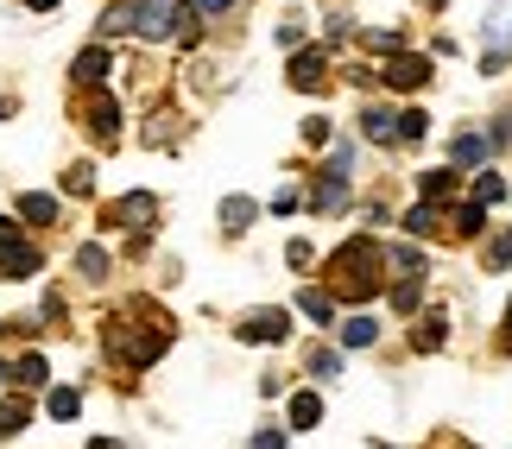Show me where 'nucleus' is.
Here are the masks:
<instances>
[{
  "instance_id": "obj_1",
  "label": "nucleus",
  "mask_w": 512,
  "mask_h": 449,
  "mask_svg": "<svg viewBox=\"0 0 512 449\" xmlns=\"http://www.w3.org/2000/svg\"><path fill=\"white\" fill-rule=\"evenodd\" d=\"M373 266H386V253H380V241H367V234H354L342 253H329V272H342L336 279L342 298H373V291H380Z\"/></svg>"
},
{
  "instance_id": "obj_2",
  "label": "nucleus",
  "mask_w": 512,
  "mask_h": 449,
  "mask_svg": "<svg viewBox=\"0 0 512 449\" xmlns=\"http://www.w3.org/2000/svg\"><path fill=\"white\" fill-rule=\"evenodd\" d=\"M152 222H159V197H152V190H133V197L108 203V228H133V234H146Z\"/></svg>"
},
{
  "instance_id": "obj_3",
  "label": "nucleus",
  "mask_w": 512,
  "mask_h": 449,
  "mask_svg": "<svg viewBox=\"0 0 512 449\" xmlns=\"http://www.w3.org/2000/svg\"><path fill=\"white\" fill-rule=\"evenodd\" d=\"M177 26H184V7H171V0H140V38H171Z\"/></svg>"
},
{
  "instance_id": "obj_4",
  "label": "nucleus",
  "mask_w": 512,
  "mask_h": 449,
  "mask_svg": "<svg viewBox=\"0 0 512 449\" xmlns=\"http://www.w3.org/2000/svg\"><path fill=\"white\" fill-rule=\"evenodd\" d=\"M234 336H241V342H285L291 336V317H285V310H253Z\"/></svg>"
},
{
  "instance_id": "obj_5",
  "label": "nucleus",
  "mask_w": 512,
  "mask_h": 449,
  "mask_svg": "<svg viewBox=\"0 0 512 449\" xmlns=\"http://www.w3.org/2000/svg\"><path fill=\"white\" fill-rule=\"evenodd\" d=\"M38 266H45V253H38L32 241H13V247H0V279H7V285H13V279H32Z\"/></svg>"
},
{
  "instance_id": "obj_6",
  "label": "nucleus",
  "mask_w": 512,
  "mask_h": 449,
  "mask_svg": "<svg viewBox=\"0 0 512 449\" xmlns=\"http://www.w3.org/2000/svg\"><path fill=\"white\" fill-rule=\"evenodd\" d=\"M386 83L405 89V95H418L430 83V57H392V64H386Z\"/></svg>"
},
{
  "instance_id": "obj_7",
  "label": "nucleus",
  "mask_w": 512,
  "mask_h": 449,
  "mask_svg": "<svg viewBox=\"0 0 512 449\" xmlns=\"http://www.w3.org/2000/svg\"><path fill=\"white\" fill-rule=\"evenodd\" d=\"M329 83V57L323 51H298L291 57V89H323Z\"/></svg>"
},
{
  "instance_id": "obj_8",
  "label": "nucleus",
  "mask_w": 512,
  "mask_h": 449,
  "mask_svg": "<svg viewBox=\"0 0 512 449\" xmlns=\"http://www.w3.org/2000/svg\"><path fill=\"white\" fill-rule=\"evenodd\" d=\"M108 64H114V57H108V45H89V51H76L70 76H76V83H83V89H95V83H102V76H108Z\"/></svg>"
},
{
  "instance_id": "obj_9",
  "label": "nucleus",
  "mask_w": 512,
  "mask_h": 449,
  "mask_svg": "<svg viewBox=\"0 0 512 449\" xmlns=\"http://www.w3.org/2000/svg\"><path fill=\"white\" fill-rule=\"evenodd\" d=\"M89 127L102 133V140H114V133H121V102L95 89V95H89Z\"/></svg>"
},
{
  "instance_id": "obj_10",
  "label": "nucleus",
  "mask_w": 512,
  "mask_h": 449,
  "mask_svg": "<svg viewBox=\"0 0 512 449\" xmlns=\"http://www.w3.org/2000/svg\"><path fill=\"white\" fill-rule=\"evenodd\" d=\"M361 133H367L373 146H399V114H392V108H367L361 114Z\"/></svg>"
},
{
  "instance_id": "obj_11",
  "label": "nucleus",
  "mask_w": 512,
  "mask_h": 449,
  "mask_svg": "<svg viewBox=\"0 0 512 449\" xmlns=\"http://www.w3.org/2000/svg\"><path fill=\"white\" fill-rule=\"evenodd\" d=\"M449 342V323H443V310H430V317H418V329H411V348L418 355H430V348H443Z\"/></svg>"
},
{
  "instance_id": "obj_12",
  "label": "nucleus",
  "mask_w": 512,
  "mask_h": 449,
  "mask_svg": "<svg viewBox=\"0 0 512 449\" xmlns=\"http://www.w3.org/2000/svg\"><path fill=\"white\" fill-rule=\"evenodd\" d=\"M348 203V178H317V190H310V209H317V216H329V209H342Z\"/></svg>"
},
{
  "instance_id": "obj_13",
  "label": "nucleus",
  "mask_w": 512,
  "mask_h": 449,
  "mask_svg": "<svg viewBox=\"0 0 512 449\" xmlns=\"http://www.w3.org/2000/svg\"><path fill=\"white\" fill-rule=\"evenodd\" d=\"M323 424V399L317 393H291V431H317Z\"/></svg>"
},
{
  "instance_id": "obj_14",
  "label": "nucleus",
  "mask_w": 512,
  "mask_h": 449,
  "mask_svg": "<svg viewBox=\"0 0 512 449\" xmlns=\"http://www.w3.org/2000/svg\"><path fill=\"white\" fill-rule=\"evenodd\" d=\"M298 310L310 323H336V298H329L323 285H310V291H298Z\"/></svg>"
},
{
  "instance_id": "obj_15",
  "label": "nucleus",
  "mask_w": 512,
  "mask_h": 449,
  "mask_svg": "<svg viewBox=\"0 0 512 449\" xmlns=\"http://www.w3.org/2000/svg\"><path fill=\"white\" fill-rule=\"evenodd\" d=\"M253 216H260V203H253V197H228V203H222V228H228V234H247Z\"/></svg>"
},
{
  "instance_id": "obj_16",
  "label": "nucleus",
  "mask_w": 512,
  "mask_h": 449,
  "mask_svg": "<svg viewBox=\"0 0 512 449\" xmlns=\"http://www.w3.org/2000/svg\"><path fill=\"white\" fill-rule=\"evenodd\" d=\"M140 26V0H114V7L102 13V38H114V32H133Z\"/></svg>"
},
{
  "instance_id": "obj_17",
  "label": "nucleus",
  "mask_w": 512,
  "mask_h": 449,
  "mask_svg": "<svg viewBox=\"0 0 512 449\" xmlns=\"http://www.w3.org/2000/svg\"><path fill=\"white\" fill-rule=\"evenodd\" d=\"M380 342V317H348L342 323V348H373Z\"/></svg>"
},
{
  "instance_id": "obj_18",
  "label": "nucleus",
  "mask_w": 512,
  "mask_h": 449,
  "mask_svg": "<svg viewBox=\"0 0 512 449\" xmlns=\"http://www.w3.org/2000/svg\"><path fill=\"white\" fill-rule=\"evenodd\" d=\"M45 412H51L57 424H70L76 412H83V393H76V386H51V399H45Z\"/></svg>"
},
{
  "instance_id": "obj_19",
  "label": "nucleus",
  "mask_w": 512,
  "mask_h": 449,
  "mask_svg": "<svg viewBox=\"0 0 512 449\" xmlns=\"http://www.w3.org/2000/svg\"><path fill=\"white\" fill-rule=\"evenodd\" d=\"M19 216L45 228V222H57V197H45V190H26V197H19Z\"/></svg>"
},
{
  "instance_id": "obj_20",
  "label": "nucleus",
  "mask_w": 512,
  "mask_h": 449,
  "mask_svg": "<svg viewBox=\"0 0 512 449\" xmlns=\"http://www.w3.org/2000/svg\"><path fill=\"white\" fill-rule=\"evenodd\" d=\"M45 380H51L45 355H19V361H13V386H26V393H32V386H45Z\"/></svg>"
},
{
  "instance_id": "obj_21",
  "label": "nucleus",
  "mask_w": 512,
  "mask_h": 449,
  "mask_svg": "<svg viewBox=\"0 0 512 449\" xmlns=\"http://www.w3.org/2000/svg\"><path fill=\"white\" fill-rule=\"evenodd\" d=\"M32 424V405L26 399H0V437H19Z\"/></svg>"
},
{
  "instance_id": "obj_22",
  "label": "nucleus",
  "mask_w": 512,
  "mask_h": 449,
  "mask_svg": "<svg viewBox=\"0 0 512 449\" xmlns=\"http://www.w3.org/2000/svg\"><path fill=\"white\" fill-rule=\"evenodd\" d=\"M76 272H83V279H108V247H76Z\"/></svg>"
},
{
  "instance_id": "obj_23",
  "label": "nucleus",
  "mask_w": 512,
  "mask_h": 449,
  "mask_svg": "<svg viewBox=\"0 0 512 449\" xmlns=\"http://www.w3.org/2000/svg\"><path fill=\"white\" fill-rule=\"evenodd\" d=\"M386 260L399 266V279H424V253L418 247H386Z\"/></svg>"
},
{
  "instance_id": "obj_24",
  "label": "nucleus",
  "mask_w": 512,
  "mask_h": 449,
  "mask_svg": "<svg viewBox=\"0 0 512 449\" xmlns=\"http://www.w3.org/2000/svg\"><path fill=\"white\" fill-rule=\"evenodd\" d=\"M449 152H456V165H487V140H481V133H462Z\"/></svg>"
},
{
  "instance_id": "obj_25",
  "label": "nucleus",
  "mask_w": 512,
  "mask_h": 449,
  "mask_svg": "<svg viewBox=\"0 0 512 449\" xmlns=\"http://www.w3.org/2000/svg\"><path fill=\"white\" fill-rule=\"evenodd\" d=\"M437 209H430V203H418V209H405V234H418V241H424V234H437Z\"/></svg>"
},
{
  "instance_id": "obj_26",
  "label": "nucleus",
  "mask_w": 512,
  "mask_h": 449,
  "mask_svg": "<svg viewBox=\"0 0 512 449\" xmlns=\"http://www.w3.org/2000/svg\"><path fill=\"white\" fill-rule=\"evenodd\" d=\"M475 203L487 209V203H506V178H500V171H481V178H475Z\"/></svg>"
},
{
  "instance_id": "obj_27",
  "label": "nucleus",
  "mask_w": 512,
  "mask_h": 449,
  "mask_svg": "<svg viewBox=\"0 0 512 449\" xmlns=\"http://www.w3.org/2000/svg\"><path fill=\"white\" fill-rule=\"evenodd\" d=\"M304 367H310L317 380H336V374H342V355H336V348H310V361H304Z\"/></svg>"
},
{
  "instance_id": "obj_28",
  "label": "nucleus",
  "mask_w": 512,
  "mask_h": 449,
  "mask_svg": "<svg viewBox=\"0 0 512 449\" xmlns=\"http://www.w3.org/2000/svg\"><path fill=\"white\" fill-rule=\"evenodd\" d=\"M449 222H456V234H481V228H487V209H481V203H462Z\"/></svg>"
},
{
  "instance_id": "obj_29",
  "label": "nucleus",
  "mask_w": 512,
  "mask_h": 449,
  "mask_svg": "<svg viewBox=\"0 0 512 449\" xmlns=\"http://www.w3.org/2000/svg\"><path fill=\"white\" fill-rule=\"evenodd\" d=\"M418 298H424L418 279H399V285H392V310H399V317H411V310H418Z\"/></svg>"
},
{
  "instance_id": "obj_30",
  "label": "nucleus",
  "mask_w": 512,
  "mask_h": 449,
  "mask_svg": "<svg viewBox=\"0 0 512 449\" xmlns=\"http://www.w3.org/2000/svg\"><path fill=\"white\" fill-rule=\"evenodd\" d=\"M424 133H430V114L424 108H405L399 114V140H424Z\"/></svg>"
},
{
  "instance_id": "obj_31",
  "label": "nucleus",
  "mask_w": 512,
  "mask_h": 449,
  "mask_svg": "<svg viewBox=\"0 0 512 449\" xmlns=\"http://www.w3.org/2000/svg\"><path fill=\"white\" fill-rule=\"evenodd\" d=\"M64 190H70V197H89V190H95V165H70L64 171Z\"/></svg>"
},
{
  "instance_id": "obj_32",
  "label": "nucleus",
  "mask_w": 512,
  "mask_h": 449,
  "mask_svg": "<svg viewBox=\"0 0 512 449\" xmlns=\"http://www.w3.org/2000/svg\"><path fill=\"white\" fill-rule=\"evenodd\" d=\"M418 190H424V203H430V197H449V190H456V178H449V171H424Z\"/></svg>"
},
{
  "instance_id": "obj_33",
  "label": "nucleus",
  "mask_w": 512,
  "mask_h": 449,
  "mask_svg": "<svg viewBox=\"0 0 512 449\" xmlns=\"http://www.w3.org/2000/svg\"><path fill=\"white\" fill-rule=\"evenodd\" d=\"M247 449H291V437L279 431V424H266V431H253V443Z\"/></svg>"
},
{
  "instance_id": "obj_34",
  "label": "nucleus",
  "mask_w": 512,
  "mask_h": 449,
  "mask_svg": "<svg viewBox=\"0 0 512 449\" xmlns=\"http://www.w3.org/2000/svg\"><path fill=\"white\" fill-rule=\"evenodd\" d=\"M487 266H512V234H494V241H487Z\"/></svg>"
},
{
  "instance_id": "obj_35",
  "label": "nucleus",
  "mask_w": 512,
  "mask_h": 449,
  "mask_svg": "<svg viewBox=\"0 0 512 449\" xmlns=\"http://www.w3.org/2000/svg\"><path fill=\"white\" fill-rule=\"evenodd\" d=\"M304 140L310 146H329V121H323V114H310V121H304Z\"/></svg>"
},
{
  "instance_id": "obj_36",
  "label": "nucleus",
  "mask_w": 512,
  "mask_h": 449,
  "mask_svg": "<svg viewBox=\"0 0 512 449\" xmlns=\"http://www.w3.org/2000/svg\"><path fill=\"white\" fill-rule=\"evenodd\" d=\"M234 7V0H196V19H222Z\"/></svg>"
},
{
  "instance_id": "obj_37",
  "label": "nucleus",
  "mask_w": 512,
  "mask_h": 449,
  "mask_svg": "<svg viewBox=\"0 0 512 449\" xmlns=\"http://www.w3.org/2000/svg\"><path fill=\"white\" fill-rule=\"evenodd\" d=\"M13 241H26V234H19V222H13V216H0V247H13Z\"/></svg>"
},
{
  "instance_id": "obj_38",
  "label": "nucleus",
  "mask_w": 512,
  "mask_h": 449,
  "mask_svg": "<svg viewBox=\"0 0 512 449\" xmlns=\"http://www.w3.org/2000/svg\"><path fill=\"white\" fill-rule=\"evenodd\" d=\"M500 355H512V298H506V329H500Z\"/></svg>"
},
{
  "instance_id": "obj_39",
  "label": "nucleus",
  "mask_w": 512,
  "mask_h": 449,
  "mask_svg": "<svg viewBox=\"0 0 512 449\" xmlns=\"http://www.w3.org/2000/svg\"><path fill=\"white\" fill-rule=\"evenodd\" d=\"M26 7H32V13H51V7H57V0H26Z\"/></svg>"
},
{
  "instance_id": "obj_40",
  "label": "nucleus",
  "mask_w": 512,
  "mask_h": 449,
  "mask_svg": "<svg viewBox=\"0 0 512 449\" xmlns=\"http://www.w3.org/2000/svg\"><path fill=\"white\" fill-rule=\"evenodd\" d=\"M89 449H121V443H114V437H95V443H89Z\"/></svg>"
},
{
  "instance_id": "obj_41",
  "label": "nucleus",
  "mask_w": 512,
  "mask_h": 449,
  "mask_svg": "<svg viewBox=\"0 0 512 449\" xmlns=\"http://www.w3.org/2000/svg\"><path fill=\"white\" fill-rule=\"evenodd\" d=\"M13 380V361H0V386H7Z\"/></svg>"
},
{
  "instance_id": "obj_42",
  "label": "nucleus",
  "mask_w": 512,
  "mask_h": 449,
  "mask_svg": "<svg viewBox=\"0 0 512 449\" xmlns=\"http://www.w3.org/2000/svg\"><path fill=\"white\" fill-rule=\"evenodd\" d=\"M0 121H7V102H0Z\"/></svg>"
},
{
  "instance_id": "obj_43",
  "label": "nucleus",
  "mask_w": 512,
  "mask_h": 449,
  "mask_svg": "<svg viewBox=\"0 0 512 449\" xmlns=\"http://www.w3.org/2000/svg\"><path fill=\"white\" fill-rule=\"evenodd\" d=\"M430 7H443V0H430Z\"/></svg>"
},
{
  "instance_id": "obj_44",
  "label": "nucleus",
  "mask_w": 512,
  "mask_h": 449,
  "mask_svg": "<svg viewBox=\"0 0 512 449\" xmlns=\"http://www.w3.org/2000/svg\"><path fill=\"white\" fill-rule=\"evenodd\" d=\"M373 449H386V443H373Z\"/></svg>"
},
{
  "instance_id": "obj_45",
  "label": "nucleus",
  "mask_w": 512,
  "mask_h": 449,
  "mask_svg": "<svg viewBox=\"0 0 512 449\" xmlns=\"http://www.w3.org/2000/svg\"><path fill=\"white\" fill-rule=\"evenodd\" d=\"M0 329H7V323H0Z\"/></svg>"
}]
</instances>
